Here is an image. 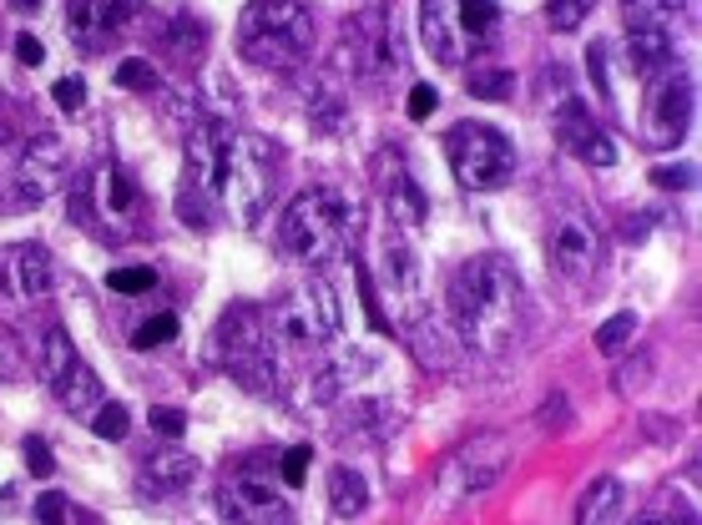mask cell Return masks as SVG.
<instances>
[{"mask_svg":"<svg viewBox=\"0 0 702 525\" xmlns=\"http://www.w3.org/2000/svg\"><path fill=\"white\" fill-rule=\"evenodd\" d=\"M15 364H21V344H15V334L0 323V384L15 374Z\"/></svg>","mask_w":702,"mask_h":525,"instance_id":"obj_42","label":"cell"},{"mask_svg":"<svg viewBox=\"0 0 702 525\" xmlns=\"http://www.w3.org/2000/svg\"><path fill=\"white\" fill-rule=\"evenodd\" d=\"M142 11V0H66V41L82 51H107Z\"/></svg>","mask_w":702,"mask_h":525,"instance_id":"obj_20","label":"cell"},{"mask_svg":"<svg viewBox=\"0 0 702 525\" xmlns=\"http://www.w3.org/2000/svg\"><path fill=\"white\" fill-rule=\"evenodd\" d=\"M157 46L178 61V66H198V56H203V46H208V25L188 11L167 15V21H157Z\"/></svg>","mask_w":702,"mask_h":525,"instance_id":"obj_25","label":"cell"},{"mask_svg":"<svg viewBox=\"0 0 702 525\" xmlns=\"http://www.w3.org/2000/svg\"><path fill=\"white\" fill-rule=\"evenodd\" d=\"M61 182H66V142H61L56 131L25 137L11 172L0 178V213H21V207L46 203Z\"/></svg>","mask_w":702,"mask_h":525,"instance_id":"obj_12","label":"cell"},{"mask_svg":"<svg viewBox=\"0 0 702 525\" xmlns=\"http://www.w3.org/2000/svg\"><path fill=\"white\" fill-rule=\"evenodd\" d=\"M354 233H359L354 207H349V197L339 188H329V182L304 188L294 203L284 207V217H278V243H284V253L298 262H309V268H323V262L344 258Z\"/></svg>","mask_w":702,"mask_h":525,"instance_id":"obj_3","label":"cell"},{"mask_svg":"<svg viewBox=\"0 0 702 525\" xmlns=\"http://www.w3.org/2000/svg\"><path fill=\"white\" fill-rule=\"evenodd\" d=\"M445 323L460 349L480 358L511 354L525 334V283L500 253L465 258L445 288Z\"/></svg>","mask_w":702,"mask_h":525,"instance_id":"obj_1","label":"cell"},{"mask_svg":"<svg viewBox=\"0 0 702 525\" xmlns=\"http://www.w3.org/2000/svg\"><path fill=\"white\" fill-rule=\"evenodd\" d=\"M11 6H15V11H36L41 0H11Z\"/></svg>","mask_w":702,"mask_h":525,"instance_id":"obj_49","label":"cell"},{"mask_svg":"<svg viewBox=\"0 0 702 525\" xmlns=\"http://www.w3.org/2000/svg\"><path fill=\"white\" fill-rule=\"evenodd\" d=\"M511 454H515L511 435H500V430L470 435V440L440 465V505L455 511V505L486 495L490 485H500V475L511 470Z\"/></svg>","mask_w":702,"mask_h":525,"instance_id":"obj_10","label":"cell"},{"mask_svg":"<svg viewBox=\"0 0 702 525\" xmlns=\"http://www.w3.org/2000/svg\"><path fill=\"white\" fill-rule=\"evenodd\" d=\"M329 505L339 515H364V505H370V485H364V475H359L354 465L329 470Z\"/></svg>","mask_w":702,"mask_h":525,"instance_id":"obj_30","label":"cell"},{"mask_svg":"<svg viewBox=\"0 0 702 525\" xmlns=\"http://www.w3.org/2000/svg\"><path fill=\"white\" fill-rule=\"evenodd\" d=\"M627 66L637 82L652 86L657 76L678 72V36L672 31H627Z\"/></svg>","mask_w":702,"mask_h":525,"instance_id":"obj_23","label":"cell"},{"mask_svg":"<svg viewBox=\"0 0 702 525\" xmlns=\"http://www.w3.org/2000/svg\"><path fill=\"white\" fill-rule=\"evenodd\" d=\"M621 521H627V490H621V480L602 475L576 505V525H621Z\"/></svg>","mask_w":702,"mask_h":525,"instance_id":"obj_28","label":"cell"},{"mask_svg":"<svg viewBox=\"0 0 702 525\" xmlns=\"http://www.w3.org/2000/svg\"><path fill=\"white\" fill-rule=\"evenodd\" d=\"M217 505L233 525H294V501L263 470H233L217 485Z\"/></svg>","mask_w":702,"mask_h":525,"instance_id":"obj_15","label":"cell"},{"mask_svg":"<svg viewBox=\"0 0 702 525\" xmlns=\"http://www.w3.org/2000/svg\"><path fill=\"white\" fill-rule=\"evenodd\" d=\"M152 430L167 435V440H178V435L188 430V415H182V409H152Z\"/></svg>","mask_w":702,"mask_h":525,"instance_id":"obj_45","label":"cell"},{"mask_svg":"<svg viewBox=\"0 0 702 525\" xmlns=\"http://www.w3.org/2000/svg\"><path fill=\"white\" fill-rule=\"evenodd\" d=\"M309 460H313L309 444H294V450H284V465H278L284 485H304V480H309Z\"/></svg>","mask_w":702,"mask_h":525,"instance_id":"obj_37","label":"cell"},{"mask_svg":"<svg viewBox=\"0 0 702 525\" xmlns=\"http://www.w3.org/2000/svg\"><path fill=\"white\" fill-rule=\"evenodd\" d=\"M51 96H56L61 111H82L86 107V82L82 76H61V82L51 86Z\"/></svg>","mask_w":702,"mask_h":525,"instance_id":"obj_38","label":"cell"},{"mask_svg":"<svg viewBox=\"0 0 702 525\" xmlns=\"http://www.w3.org/2000/svg\"><path fill=\"white\" fill-rule=\"evenodd\" d=\"M631 334H637V313H617V319H607L602 329H596V354H607V358H617L621 349L631 344Z\"/></svg>","mask_w":702,"mask_h":525,"instance_id":"obj_31","label":"cell"},{"mask_svg":"<svg viewBox=\"0 0 702 525\" xmlns=\"http://www.w3.org/2000/svg\"><path fill=\"white\" fill-rule=\"evenodd\" d=\"M278 339L274 323H268V309L258 303H233V309L217 319L213 329V358L217 369L233 374L243 389L253 394H274L278 389Z\"/></svg>","mask_w":702,"mask_h":525,"instance_id":"obj_4","label":"cell"},{"mask_svg":"<svg viewBox=\"0 0 702 525\" xmlns=\"http://www.w3.org/2000/svg\"><path fill=\"white\" fill-rule=\"evenodd\" d=\"M36 521H41V525H66V495L46 490V495L36 501Z\"/></svg>","mask_w":702,"mask_h":525,"instance_id":"obj_44","label":"cell"},{"mask_svg":"<svg viewBox=\"0 0 702 525\" xmlns=\"http://www.w3.org/2000/svg\"><path fill=\"white\" fill-rule=\"evenodd\" d=\"M111 82H117L121 92H147V96L162 86V82H157V66H152V61H121Z\"/></svg>","mask_w":702,"mask_h":525,"instance_id":"obj_35","label":"cell"},{"mask_svg":"<svg viewBox=\"0 0 702 525\" xmlns=\"http://www.w3.org/2000/svg\"><path fill=\"white\" fill-rule=\"evenodd\" d=\"M556 137L561 147L572 157H582L586 168H611L617 162V142H611V131L596 121V111L586 107V101H576V96H566L556 111Z\"/></svg>","mask_w":702,"mask_h":525,"instance_id":"obj_21","label":"cell"},{"mask_svg":"<svg viewBox=\"0 0 702 525\" xmlns=\"http://www.w3.org/2000/svg\"><path fill=\"white\" fill-rule=\"evenodd\" d=\"M692 178H698V172H692L688 162H682V168H657L652 172V182H657V188H667V192H688Z\"/></svg>","mask_w":702,"mask_h":525,"instance_id":"obj_43","label":"cell"},{"mask_svg":"<svg viewBox=\"0 0 702 525\" xmlns=\"http://www.w3.org/2000/svg\"><path fill=\"white\" fill-rule=\"evenodd\" d=\"M400 329L410 334V344H415L425 369H455V334L445 319H435V309H419L415 319L400 323Z\"/></svg>","mask_w":702,"mask_h":525,"instance_id":"obj_24","label":"cell"},{"mask_svg":"<svg viewBox=\"0 0 702 525\" xmlns=\"http://www.w3.org/2000/svg\"><path fill=\"white\" fill-rule=\"evenodd\" d=\"M72 223H82L92 238H107V243H127L142 233V217H147V203H142V188L131 182L127 168L117 162H102L92 168L82 182L72 188Z\"/></svg>","mask_w":702,"mask_h":525,"instance_id":"obj_6","label":"cell"},{"mask_svg":"<svg viewBox=\"0 0 702 525\" xmlns=\"http://www.w3.org/2000/svg\"><path fill=\"white\" fill-rule=\"evenodd\" d=\"M692 101H698V86H692L688 72H667L647 86V111H642V131H647V147L667 152L678 147L692 127Z\"/></svg>","mask_w":702,"mask_h":525,"instance_id":"obj_16","label":"cell"},{"mask_svg":"<svg viewBox=\"0 0 702 525\" xmlns=\"http://www.w3.org/2000/svg\"><path fill=\"white\" fill-rule=\"evenodd\" d=\"M111 293H152L157 288V274H152V262H142V268H111Z\"/></svg>","mask_w":702,"mask_h":525,"instance_id":"obj_36","label":"cell"},{"mask_svg":"<svg viewBox=\"0 0 702 525\" xmlns=\"http://www.w3.org/2000/svg\"><path fill=\"white\" fill-rule=\"evenodd\" d=\"M238 51L253 66L288 72L313 51V11L304 0H248L238 21Z\"/></svg>","mask_w":702,"mask_h":525,"instance_id":"obj_5","label":"cell"},{"mask_svg":"<svg viewBox=\"0 0 702 525\" xmlns=\"http://www.w3.org/2000/svg\"><path fill=\"white\" fill-rule=\"evenodd\" d=\"M92 430H96V440H127V430H131L127 405H96L92 409Z\"/></svg>","mask_w":702,"mask_h":525,"instance_id":"obj_33","label":"cell"},{"mask_svg":"<svg viewBox=\"0 0 702 525\" xmlns=\"http://www.w3.org/2000/svg\"><path fill=\"white\" fill-rule=\"evenodd\" d=\"M400 31L390 21V6H370L364 15L344 25L339 51H333V72L354 76V82H380V76L400 72Z\"/></svg>","mask_w":702,"mask_h":525,"instance_id":"obj_13","label":"cell"},{"mask_svg":"<svg viewBox=\"0 0 702 525\" xmlns=\"http://www.w3.org/2000/svg\"><path fill=\"white\" fill-rule=\"evenodd\" d=\"M178 339V313H157V319H147L137 334H131V349H162Z\"/></svg>","mask_w":702,"mask_h":525,"instance_id":"obj_34","label":"cell"},{"mask_svg":"<svg viewBox=\"0 0 702 525\" xmlns=\"http://www.w3.org/2000/svg\"><path fill=\"white\" fill-rule=\"evenodd\" d=\"M445 157L455 168V182L470 192H490L506 188L515 178V147L506 142V131L490 127V121H455L445 131Z\"/></svg>","mask_w":702,"mask_h":525,"instance_id":"obj_9","label":"cell"},{"mask_svg":"<svg viewBox=\"0 0 702 525\" xmlns=\"http://www.w3.org/2000/svg\"><path fill=\"white\" fill-rule=\"evenodd\" d=\"M268 323H274V339L294 354H319L339 339L344 329V309H339V293L323 274L298 278L284 299L268 309Z\"/></svg>","mask_w":702,"mask_h":525,"instance_id":"obj_8","label":"cell"},{"mask_svg":"<svg viewBox=\"0 0 702 525\" xmlns=\"http://www.w3.org/2000/svg\"><path fill=\"white\" fill-rule=\"evenodd\" d=\"M470 92H476V96H506V92H511V76L490 72V66H476V72H470Z\"/></svg>","mask_w":702,"mask_h":525,"instance_id":"obj_39","label":"cell"},{"mask_svg":"<svg viewBox=\"0 0 702 525\" xmlns=\"http://www.w3.org/2000/svg\"><path fill=\"white\" fill-rule=\"evenodd\" d=\"M380 288H384V303L400 323H410L419 309H425V288H419V262L415 248H410L405 233H384L380 238Z\"/></svg>","mask_w":702,"mask_h":525,"instance_id":"obj_19","label":"cell"},{"mask_svg":"<svg viewBox=\"0 0 702 525\" xmlns=\"http://www.w3.org/2000/svg\"><path fill=\"white\" fill-rule=\"evenodd\" d=\"M596 6L602 0H546V21H551V31H576Z\"/></svg>","mask_w":702,"mask_h":525,"instance_id":"obj_32","label":"cell"},{"mask_svg":"<svg viewBox=\"0 0 702 525\" xmlns=\"http://www.w3.org/2000/svg\"><path fill=\"white\" fill-rule=\"evenodd\" d=\"M41 379L51 384V399L72 415H92L102 405V379H96V369L82 358V349L72 344V334L61 323H51L46 339H41Z\"/></svg>","mask_w":702,"mask_h":525,"instance_id":"obj_14","label":"cell"},{"mask_svg":"<svg viewBox=\"0 0 702 525\" xmlns=\"http://www.w3.org/2000/svg\"><path fill=\"white\" fill-rule=\"evenodd\" d=\"M56 288V258L41 243H0V303L31 309Z\"/></svg>","mask_w":702,"mask_h":525,"instance_id":"obj_18","label":"cell"},{"mask_svg":"<svg viewBox=\"0 0 702 525\" xmlns=\"http://www.w3.org/2000/svg\"><path fill=\"white\" fill-rule=\"evenodd\" d=\"M496 36V0H419V46L440 66H470Z\"/></svg>","mask_w":702,"mask_h":525,"instance_id":"obj_7","label":"cell"},{"mask_svg":"<svg viewBox=\"0 0 702 525\" xmlns=\"http://www.w3.org/2000/svg\"><path fill=\"white\" fill-rule=\"evenodd\" d=\"M15 61H21V66H31V72H36L41 61H46V46H41L36 36H25V31H21V36H15Z\"/></svg>","mask_w":702,"mask_h":525,"instance_id":"obj_46","label":"cell"},{"mask_svg":"<svg viewBox=\"0 0 702 525\" xmlns=\"http://www.w3.org/2000/svg\"><path fill=\"white\" fill-rule=\"evenodd\" d=\"M682 21H688V0H621L627 31H672L678 36Z\"/></svg>","mask_w":702,"mask_h":525,"instance_id":"obj_27","label":"cell"},{"mask_svg":"<svg viewBox=\"0 0 702 525\" xmlns=\"http://www.w3.org/2000/svg\"><path fill=\"white\" fill-rule=\"evenodd\" d=\"M400 430V409L390 405V399H354V405L344 409V425H339V435H354V440H384V435Z\"/></svg>","mask_w":702,"mask_h":525,"instance_id":"obj_26","label":"cell"},{"mask_svg":"<svg viewBox=\"0 0 702 525\" xmlns=\"http://www.w3.org/2000/svg\"><path fill=\"white\" fill-rule=\"evenodd\" d=\"M374 369V354H339V358H329L319 369V379H313V405H333L339 394L349 389V384H359V374H370Z\"/></svg>","mask_w":702,"mask_h":525,"instance_id":"obj_29","label":"cell"},{"mask_svg":"<svg viewBox=\"0 0 702 525\" xmlns=\"http://www.w3.org/2000/svg\"><path fill=\"white\" fill-rule=\"evenodd\" d=\"M374 192H380L384 217H390L394 233H405V238H415L419 227H425L429 203H425V188H419L415 172H410L405 152H394V147H384V152L374 157Z\"/></svg>","mask_w":702,"mask_h":525,"instance_id":"obj_17","label":"cell"},{"mask_svg":"<svg viewBox=\"0 0 702 525\" xmlns=\"http://www.w3.org/2000/svg\"><path fill=\"white\" fill-rule=\"evenodd\" d=\"M278 147L258 131H233L227 121H203L188 137V182L213 192L243 227H253L274 203Z\"/></svg>","mask_w":702,"mask_h":525,"instance_id":"obj_2","label":"cell"},{"mask_svg":"<svg viewBox=\"0 0 702 525\" xmlns=\"http://www.w3.org/2000/svg\"><path fill=\"white\" fill-rule=\"evenodd\" d=\"M198 480V454L188 450H152L137 470V490L147 501H167V495H182V490Z\"/></svg>","mask_w":702,"mask_h":525,"instance_id":"obj_22","label":"cell"},{"mask_svg":"<svg viewBox=\"0 0 702 525\" xmlns=\"http://www.w3.org/2000/svg\"><path fill=\"white\" fill-rule=\"evenodd\" d=\"M435 101H440V96H435V86H415V92H410V117L425 121L429 111H435Z\"/></svg>","mask_w":702,"mask_h":525,"instance_id":"obj_47","label":"cell"},{"mask_svg":"<svg viewBox=\"0 0 702 525\" xmlns=\"http://www.w3.org/2000/svg\"><path fill=\"white\" fill-rule=\"evenodd\" d=\"M25 470L36 480H51V470H56V460H51L46 440H25Z\"/></svg>","mask_w":702,"mask_h":525,"instance_id":"obj_41","label":"cell"},{"mask_svg":"<svg viewBox=\"0 0 702 525\" xmlns=\"http://www.w3.org/2000/svg\"><path fill=\"white\" fill-rule=\"evenodd\" d=\"M586 72H592V82L602 86V101H611V86H607V41H592V46H586Z\"/></svg>","mask_w":702,"mask_h":525,"instance_id":"obj_40","label":"cell"},{"mask_svg":"<svg viewBox=\"0 0 702 525\" xmlns=\"http://www.w3.org/2000/svg\"><path fill=\"white\" fill-rule=\"evenodd\" d=\"M546 258H551V274L566 278L572 288H586L602 278V262H607V243H602V227L586 207L566 203L556 207L546 227Z\"/></svg>","mask_w":702,"mask_h":525,"instance_id":"obj_11","label":"cell"},{"mask_svg":"<svg viewBox=\"0 0 702 525\" xmlns=\"http://www.w3.org/2000/svg\"><path fill=\"white\" fill-rule=\"evenodd\" d=\"M637 525H678V521H667V515H647V521H637Z\"/></svg>","mask_w":702,"mask_h":525,"instance_id":"obj_48","label":"cell"}]
</instances>
